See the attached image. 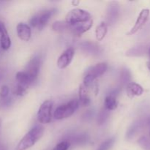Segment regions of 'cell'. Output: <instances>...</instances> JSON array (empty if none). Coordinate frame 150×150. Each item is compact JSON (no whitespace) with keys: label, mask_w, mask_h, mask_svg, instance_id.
I'll return each instance as SVG.
<instances>
[{"label":"cell","mask_w":150,"mask_h":150,"mask_svg":"<svg viewBox=\"0 0 150 150\" xmlns=\"http://www.w3.org/2000/svg\"><path fill=\"white\" fill-rule=\"evenodd\" d=\"M53 108V101L51 100H45L40 107L38 112V121L42 124H48L51 122V111Z\"/></svg>","instance_id":"cell-6"},{"label":"cell","mask_w":150,"mask_h":150,"mask_svg":"<svg viewBox=\"0 0 150 150\" xmlns=\"http://www.w3.org/2000/svg\"><path fill=\"white\" fill-rule=\"evenodd\" d=\"M17 35L21 40L29 41L32 35V30L29 25L24 23H19L16 27Z\"/></svg>","instance_id":"cell-13"},{"label":"cell","mask_w":150,"mask_h":150,"mask_svg":"<svg viewBox=\"0 0 150 150\" xmlns=\"http://www.w3.org/2000/svg\"><path fill=\"white\" fill-rule=\"evenodd\" d=\"M130 72H129L128 70L127 69H123L122 70V73H121V80L122 81V83H125V84H128L130 82Z\"/></svg>","instance_id":"cell-24"},{"label":"cell","mask_w":150,"mask_h":150,"mask_svg":"<svg viewBox=\"0 0 150 150\" xmlns=\"http://www.w3.org/2000/svg\"><path fill=\"white\" fill-rule=\"evenodd\" d=\"M93 24V21L92 19L88 21L84 22V23H77V24L73 25V26H69L68 24V30L71 32L73 35L77 37H80L82 34L87 32L89 29L92 26Z\"/></svg>","instance_id":"cell-11"},{"label":"cell","mask_w":150,"mask_h":150,"mask_svg":"<svg viewBox=\"0 0 150 150\" xmlns=\"http://www.w3.org/2000/svg\"><path fill=\"white\" fill-rule=\"evenodd\" d=\"M143 93V87L139 83L130 82L127 85V94L129 98H132L134 96H141Z\"/></svg>","instance_id":"cell-17"},{"label":"cell","mask_w":150,"mask_h":150,"mask_svg":"<svg viewBox=\"0 0 150 150\" xmlns=\"http://www.w3.org/2000/svg\"><path fill=\"white\" fill-rule=\"evenodd\" d=\"M57 10L55 8L45 10L35 15L30 20V25L32 27H37L39 30H42L48 23L52 16L57 13Z\"/></svg>","instance_id":"cell-3"},{"label":"cell","mask_w":150,"mask_h":150,"mask_svg":"<svg viewBox=\"0 0 150 150\" xmlns=\"http://www.w3.org/2000/svg\"><path fill=\"white\" fill-rule=\"evenodd\" d=\"M9 92H10V89L7 86L4 85L0 89V99H4L7 98L9 95Z\"/></svg>","instance_id":"cell-27"},{"label":"cell","mask_w":150,"mask_h":150,"mask_svg":"<svg viewBox=\"0 0 150 150\" xmlns=\"http://www.w3.org/2000/svg\"><path fill=\"white\" fill-rule=\"evenodd\" d=\"M149 135H150V132H149Z\"/></svg>","instance_id":"cell-32"},{"label":"cell","mask_w":150,"mask_h":150,"mask_svg":"<svg viewBox=\"0 0 150 150\" xmlns=\"http://www.w3.org/2000/svg\"><path fill=\"white\" fill-rule=\"evenodd\" d=\"M120 15V6L117 1H111L106 12V25H113L117 22Z\"/></svg>","instance_id":"cell-8"},{"label":"cell","mask_w":150,"mask_h":150,"mask_svg":"<svg viewBox=\"0 0 150 150\" xmlns=\"http://www.w3.org/2000/svg\"><path fill=\"white\" fill-rule=\"evenodd\" d=\"M149 9H143V10L141 11L140 14H139V17H138L137 20H136V23L134 24L133 27L130 29V32L127 33V35H134V34L136 33L138 31L140 30V29L144 26L145 23H146V21H147L148 19H149Z\"/></svg>","instance_id":"cell-9"},{"label":"cell","mask_w":150,"mask_h":150,"mask_svg":"<svg viewBox=\"0 0 150 150\" xmlns=\"http://www.w3.org/2000/svg\"><path fill=\"white\" fill-rule=\"evenodd\" d=\"M108 117H109V111H108V110L105 109L103 108V109L101 110L100 112L98 114V124L103 125L106 122V120H108Z\"/></svg>","instance_id":"cell-22"},{"label":"cell","mask_w":150,"mask_h":150,"mask_svg":"<svg viewBox=\"0 0 150 150\" xmlns=\"http://www.w3.org/2000/svg\"><path fill=\"white\" fill-rule=\"evenodd\" d=\"M108 68V65L105 62H100L89 67L86 70V75L83 79V85L88 89L89 87H93L95 79L101 76L105 73Z\"/></svg>","instance_id":"cell-2"},{"label":"cell","mask_w":150,"mask_h":150,"mask_svg":"<svg viewBox=\"0 0 150 150\" xmlns=\"http://www.w3.org/2000/svg\"><path fill=\"white\" fill-rule=\"evenodd\" d=\"M79 106V100L76 99H73L67 103L63 104L57 108L54 114V118L59 120L68 118L74 114Z\"/></svg>","instance_id":"cell-5"},{"label":"cell","mask_w":150,"mask_h":150,"mask_svg":"<svg viewBox=\"0 0 150 150\" xmlns=\"http://www.w3.org/2000/svg\"><path fill=\"white\" fill-rule=\"evenodd\" d=\"M68 29V25L65 21H56L52 24V29L57 32H63Z\"/></svg>","instance_id":"cell-20"},{"label":"cell","mask_w":150,"mask_h":150,"mask_svg":"<svg viewBox=\"0 0 150 150\" xmlns=\"http://www.w3.org/2000/svg\"><path fill=\"white\" fill-rule=\"evenodd\" d=\"M70 146V143L67 141L62 142L59 143L53 150H67Z\"/></svg>","instance_id":"cell-25"},{"label":"cell","mask_w":150,"mask_h":150,"mask_svg":"<svg viewBox=\"0 0 150 150\" xmlns=\"http://www.w3.org/2000/svg\"><path fill=\"white\" fill-rule=\"evenodd\" d=\"M108 31V27L105 22H101L100 25L97 26L95 29V35H96V39L98 41H101L104 39Z\"/></svg>","instance_id":"cell-19"},{"label":"cell","mask_w":150,"mask_h":150,"mask_svg":"<svg viewBox=\"0 0 150 150\" xmlns=\"http://www.w3.org/2000/svg\"><path fill=\"white\" fill-rule=\"evenodd\" d=\"M44 130L45 129L42 125L35 126L19 142L16 150H26L33 146L43 136Z\"/></svg>","instance_id":"cell-1"},{"label":"cell","mask_w":150,"mask_h":150,"mask_svg":"<svg viewBox=\"0 0 150 150\" xmlns=\"http://www.w3.org/2000/svg\"><path fill=\"white\" fill-rule=\"evenodd\" d=\"M117 91H114V92L109 93L105 97V101H104V108L105 109L110 111L117 108L118 102L117 100Z\"/></svg>","instance_id":"cell-14"},{"label":"cell","mask_w":150,"mask_h":150,"mask_svg":"<svg viewBox=\"0 0 150 150\" xmlns=\"http://www.w3.org/2000/svg\"><path fill=\"white\" fill-rule=\"evenodd\" d=\"M0 150H4V149H3V147L1 146H0Z\"/></svg>","instance_id":"cell-30"},{"label":"cell","mask_w":150,"mask_h":150,"mask_svg":"<svg viewBox=\"0 0 150 150\" xmlns=\"http://www.w3.org/2000/svg\"><path fill=\"white\" fill-rule=\"evenodd\" d=\"M41 65L40 57L38 55H35L26 64L24 72L31 78L33 81H35L39 74L40 69Z\"/></svg>","instance_id":"cell-7"},{"label":"cell","mask_w":150,"mask_h":150,"mask_svg":"<svg viewBox=\"0 0 150 150\" xmlns=\"http://www.w3.org/2000/svg\"><path fill=\"white\" fill-rule=\"evenodd\" d=\"M72 4H73V5L76 6L79 4V1H72Z\"/></svg>","instance_id":"cell-29"},{"label":"cell","mask_w":150,"mask_h":150,"mask_svg":"<svg viewBox=\"0 0 150 150\" xmlns=\"http://www.w3.org/2000/svg\"><path fill=\"white\" fill-rule=\"evenodd\" d=\"M92 17L89 12L79 8H75L70 10L66 16L65 22L69 26L84 23L91 20Z\"/></svg>","instance_id":"cell-4"},{"label":"cell","mask_w":150,"mask_h":150,"mask_svg":"<svg viewBox=\"0 0 150 150\" xmlns=\"http://www.w3.org/2000/svg\"><path fill=\"white\" fill-rule=\"evenodd\" d=\"M114 142H115V138H110V139H107L105 142H103L97 150H110L114 146Z\"/></svg>","instance_id":"cell-21"},{"label":"cell","mask_w":150,"mask_h":150,"mask_svg":"<svg viewBox=\"0 0 150 150\" xmlns=\"http://www.w3.org/2000/svg\"><path fill=\"white\" fill-rule=\"evenodd\" d=\"M75 54V50L73 48L66 49L59 57L57 61V67L59 69H64L70 64Z\"/></svg>","instance_id":"cell-10"},{"label":"cell","mask_w":150,"mask_h":150,"mask_svg":"<svg viewBox=\"0 0 150 150\" xmlns=\"http://www.w3.org/2000/svg\"><path fill=\"white\" fill-rule=\"evenodd\" d=\"M26 92H27V89L16 83L13 89V93L17 96H23L26 93Z\"/></svg>","instance_id":"cell-23"},{"label":"cell","mask_w":150,"mask_h":150,"mask_svg":"<svg viewBox=\"0 0 150 150\" xmlns=\"http://www.w3.org/2000/svg\"><path fill=\"white\" fill-rule=\"evenodd\" d=\"M81 48L83 52L86 53L89 55H98L100 52V47L95 42H89V41H85L81 42Z\"/></svg>","instance_id":"cell-16"},{"label":"cell","mask_w":150,"mask_h":150,"mask_svg":"<svg viewBox=\"0 0 150 150\" xmlns=\"http://www.w3.org/2000/svg\"><path fill=\"white\" fill-rule=\"evenodd\" d=\"M0 45L3 50H8L11 45V40L9 37L6 26L3 22L0 21Z\"/></svg>","instance_id":"cell-12"},{"label":"cell","mask_w":150,"mask_h":150,"mask_svg":"<svg viewBox=\"0 0 150 150\" xmlns=\"http://www.w3.org/2000/svg\"><path fill=\"white\" fill-rule=\"evenodd\" d=\"M148 55H149V62H148V67H149V68L150 70V48H149V51H148Z\"/></svg>","instance_id":"cell-28"},{"label":"cell","mask_w":150,"mask_h":150,"mask_svg":"<svg viewBox=\"0 0 150 150\" xmlns=\"http://www.w3.org/2000/svg\"><path fill=\"white\" fill-rule=\"evenodd\" d=\"M139 144L145 149H150V141L145 136L141 138L139 140Z\"/></svg>","instance_id":"cell-26"},{"label":"cell","mask_w":150,"mask_h":150,"mask_svg":"<svg viewBox=\"0 0 150 150\" xmlns=\"http://www.w3.org/2000/svg\"><path fill=\"white\" fill-rule=\"evenodd\" d=\"M90 98L88 94L87 88L83 84L80 85L79 91V103L83 106H88L90 104Z\"/></svg>","instance_id":"cell-18"},{"label":"cell","mask_w":150,"mask_h":150,"mask_svg":"<svg viewBox=\"0 0 150 150\" xmlns=\"http://www.w3.org/2000/svg\"><path fill=\"white\" fill-rule=\"evenodd\" d=\"M16 84H18L28 89L29 86L33 83L31 78L24 71L18 72L16 75Z\"/></svg>","instance_id":"cell-15"},{"label":"cell","mask_w":150,"mask_h":150,"mask_svg":"<svg viewBox=\"0 0 150 150\" xmlns=\"http://www.w3.org/2000/svg\"><path fill=\"white\" fill-rule=\"evenodd\" d=\"M1 120H0V126H1Z\"/></svg>","instance_id":"cell-31"}]
</instances>
